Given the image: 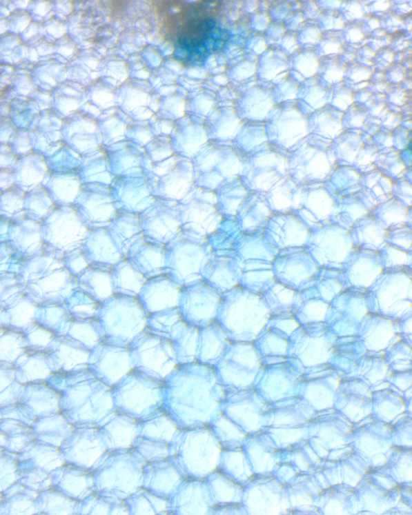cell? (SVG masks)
I'll use <instances>...</instances> for the list:
<instances>
[{
    "mask_svg": "<svg viewBox=\"0 0 412 515\" xmlns=\"http://www.w3.org/2000/svg\"><path fill=\"white\" fill-rule=\"evenodd\" d=\"M289 68V57L285 52L273 47L266 50L257 61V74L262 81L273 80Z\"/></svg>",
    "mask_w": 412,
    "mask_h": 515,
    "instance_id": "obj_1",
    "label": "cell"
},
{
    "mask_svg": "<svg viewBox=\"0 0 412 515\" xmlns=\"http://www.w3.org/2000/svg\"><path fill=\"white\" fill-rule=\"evenodd\" d=\"M290 74L295 79L302 81L313 78L317 70V61L315 52L309 47L294 52L289 57Z\"/></svg>",
    "mask_w": 412,
    "mask_h": 515,
    "instance_id": "obj_2",
    "label": "cell"
},
{
    "mask_svg": "<svg viewBox=\"0 0 412 515\" xmlns=\"http://www.w3.org/2000/svg\"><path fill=\"white\" fill-rule=\"evenodd\" d=\"M275 84L271 88L275 102L284 103L297 98L300 83L290 74V72L281 77Z\"/></svg>",
    "mask_w": 412,
    "mask_h": 515,
    "instance_id": "obj_3",
    "label": "cell"
}]
</instances>
